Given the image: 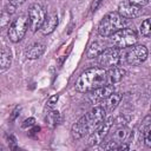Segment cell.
Returning <instances> with one entry per match:
<instances>
[{
	"instance_id": "cell-21",
	"label": "cell",
	"mask_w": 151,
	"mask_h": 151,
	"mask_svg": "<svg viewBox=\"0 0 151 151\" xmlns=\"http://www.w3.org/2000/svg\"><path fill=\"white\" fill-rule=\"evenodd\" d=\"M11 13H8L5 8L0 12V27H6L11 22Z\"/></svg>"
},
{
	"instance_id": "cell-1",
	"label": "cell",
	"mask_w": 151,
	"mask_h": 151,
	"mask_svg": "<svg viewBox=\"0 0 151 151\" xmlns=\"http://www.w3.org/2000/svg\"><path fill=\"white\" fill-rule=\"evenodd\" d=\"M106 117V111L103 106H96L87 113H85L77 123L73 124L71 134L73 139H80L90 133H92Z\"/></svg>"
},
{
	"instance_id": "cell-9",
	"label": "cell",
	"mask_w": 151,
	"mask_h": 151,
	"mask_svg": "<svg viewBox=\"0 0 151 151\" xmlns=\"http://www.w3.org/2000/svg\"><path fill=\"white\" fill-rule=\"evenodd\" d=\"M98 63L99 65L104 67H113L118 65L120 61V50L117 47L112 48H105L99 55H98Z\"/></svg>"
},
{
	"instance_id": "cell-13",
	"label": "cell",
	"mask_w": 151,
	"mask_h": 151,
	"mask_svg": "<svg viewBox=\"0 0 151 151\" xmlns=\"http://www.w3.org/2000/svg\"><path fill=\"white\" fill-rule=\"evenodd\" d=\"M150 131H151V126H150V116L147 114L144 120L142 122L140 125V130H139V134H140V142H143L145 144L146 147H151V137H150Z\"/></svg>"
},
{
	"instance_id": "cell-15",
	"label": "cell",
	"mask_w": 151,
	"mask_h": 151,
	"mask_svg": "<svg viewBox=\"0 0 151 151\" xmlns=\"http://www.w3.org/2000/svg\"><path fill=\"white\" fill-rule=\"evenodd\" d=\"M122 93H117V92H113L112 94H110L109 97H106L104 100H103V107L106 112H112L117 106L118 104L120 103L122 100Z\"/></svg>"
},
{
	"instance_id": "cell-6",
	"label": "cell",
	"mask_w": 151,
	"mask_h": 151,
	"mask_svg": "<svg viewBox=\"0 0 151 151\" xmlns=\"http://www.w3.org/2000/svg\"><path fill=\"white\" fill-rule=\"evenodd\" d=\"M28 15L26 14H21L19 15L17 19H14V21L11 24L9 28H8V38L11 41L13 42H18L20 41L28 28Z\"/></svg>"
},
{
	"instance_id": "cell-4",
	"label": "cell",
	"mask_w": 151,
	"mask_h": 151,
	"mask_svg": "<svg viewBox=\"0 0 151 151\" xmlns=\"http://www.w3.org/2000/svg\"><path fill=\"white\" fill-rule=\"evenodd\" d=\"M130 24L129 19L122 17L118 12L107 13L98 25V33L101 37H111L117 31L127 27Z\"/></svg>"
},
{
	"instance_id": "cell-3",
	"label": "cell",
	"mask_w": 151,
	"mask_h": 151,
	"mask_svg": "<svg viewBox=\"0 0 151 151\" xmlns=\"http://www.w3.org/2000/svg\"><path fill=\"white\" fill-rule=\"evenodd\" d=\"M131 137H133V133L129 131V129L126 127L125 123H118V119H113V124L110 129V131L107 132L106 137L104 138V140L100 143L101 149L104 150H116V147L122 144V143H127L126 140H129Z\"/></svg>"
},
{
	"instance_id": "cell-12",
	"label": "cell",
	"mask_w": 151,
	"mask_h": 151,
	"mask_svg": "<svg viewBox=\"0 0 151 151\" xmlns=\"http://www.w3.org/2000/svg\"><path fill=\"white\" fill-rule=\"evenodd\" d=\"M113 92H116V87L113 85H104V86H100V87H98L96 90L90 91L88 99H90L91 103L101 101L106 97H109L110 94H112Z\"/></svg>"
},
{
	"instance_id": "cell-22",
	"label": "cell",
	"mask_w": 151,
	"mask_h": 151,
	"mask_svg": "<svg viewBox=\"0 0 151 151\" xmlns=\"http://www.w3.org/2000/svg\"><path fill=\"white\" fill-rule=\"evenodd\" d=\"M140 33L144 37H150L151 34V22L150 19H145L140 25Z\"/></svg>"
},
{
	"instance_id": "cell-2",
	"label": "cell",
	"mask_w": 151,
	"mask_h": 151,
	"mask_svg": "<svg viewBox=\"0 0 151 151\" xmlns=\"http://www.w3.org/2000/svg\"><path fill=\"white\" fill-rule=\"evenodd\" d=\"M106 83H107L106 71L103 67H91L84 71L79 76L76 83V90L78 92L85 93L96 90L100 86H104L106 85Z\"/></svg>"
},
{
	"instance_id": "cell-28",
	"label": "cell",
	"mask_w": 151,
	"mask_h": 151,
	"mask_svg": "<svg viewBox=\"0 0 151 151\" xmlns=\"http://www.w3.org/2000/svg\"><path fill=\"white\" fill-rule=\"evenodd\" d=\"M20 110H21V109H20L19 106L14 109V111L12 112V114H11V117H9V120H11V122H14V120H15V118L19 116V112H20Z\"/></svg>"
},
{
	"instance_id": "cell-25",
	"label": "cell",
	"mask_w": 151,
	"mask_h": 151,
	"mask_svg": "<svg viewBox=\"0 0 151 151\" xmlns=\"http://www.w3.org/2000/svg\"><path fill=\"white\" fill-rule=\"evenodd\" d=\"M7 139H8V145H9V149H12V150H15L18 146H17V139H15V137L13 136V134H9V136H7Z\"/></svg>"
},
{
	"instance_id": "cell-30",
	"label": "cell",
	"mask_w": 151,
	"mask_h": 151,
	"mask_svg": "<svg viewBox=\"0 0 151 151\" xmlns=\"http://www.w3.org/2000/svg\"><path fill=\"white\" fill-rule=\"evenodd\" d=\"M26 0H8V4H11V5H13V6H19V5H22L24 2H25Z\"/></svg>"
},
{
	"instance_id": "cell-29",
	"label": "cell",
	"mask_w": 151,
	"mask_h": 151,
	"mask_svg": "<svg viewBox=\"0 0 151 151\" xmlns=\"http://www.w3.org/2000/svg\"><path fill=\"white\" fill-rule=\"evenodd\" d=\"M39 131H40V127H39V126H37V125H33V126H32V129H29L28 134H29V136H35Z\"/></svg>"
},
{
	"instance_id": "cell-7",
	"label": "cell",
	"mask_w": 151,
	"mask_h": 151,
	"mask_svg": "<svg viewBox=\"0 0 151 151\" xmlns=\"http://www.w3.org/2000/svg\"><path fill=\"white\" fill-rule=\"evenodd\" d=\"M47 13L46 9L39 5V4H33L29 9H28V24L29 27L33 32H37L38 29H40L42 22L45 21Z\"/></svg>"
},
{
	"instance_id": "cell-26",
	"label": "cell",
	"mask_w": 151,
	"mask_h": 151,
	"mask_svg": "<svg viewBox=\"0 0 151 151\" xmlns=\"http://www.w3.org/2000/svg\"><path fill=\"white\" fill-rule=\"evenodd\" d=\"M127 1H129V2H131V4H133V5H137V6L142 7V6L147 5L150 0H127Z\"/></svg>"
},
{
	"instance_id": "cell-10",
	"label": "cell",
	"mask_w": 151,
	"mask_h": 151,
	"mask_svg": "<svg viewBox=\"0 0 151 151\" xmlns=\"http://www.w3.org/2000/svg\"><path fill=\"white\" fill-rule=\"evenodd\" d=\"M113 124V118H109L107 120L105 119L92 133H90V138H88V145L93 146V145H98L100 144L104 138L106 137L107 132L110 131L111 126Z\"/></svg>"
},
{
	"instance_id": "cell-27",
	"label": "cell",
	"mask_w": 151,
	"mask_h": 151,
	"mask_svg": "<svg viewBox=\"0 0 151 151\" xmlns=\"http://www.w3.org/2000/svg\"><path fill=\"white\" fill-rule=\"evenodd\" d=\"M103 1H104V0H93V2H92V5H91V11H92V12H96V11L98 9V7L103 4Z\"/></svg>"
},
{
	"instance_id": "cell-8",
	"label": "cell",
	"mask_w": 151,
	"mask_h": 151,
	"mask_svg": "<svg viewBox=\"0 0 151 151\" xmlns=\"http://www.w3.org/2000/svg\"><path fill=\"white\" fill-rule=\"evenodd\" d=\"M147 54L149 51L144 45H132L126 52V63L132 66H138L146 60Z\"/></svg>"
},
{
	"instance_id": "cell-5",
	"label": "cell",
	"mask_w": 151,
	"mask_h": 151,
	"mask_svg": "<svg viewBox=\"0 0 151 151\" xmlns=\"http://www.w3.org/2000/svg\"><path fill=\"white\" fill-rule=\"evenodd\" d=\"M137 40H138V37H137L136 31L132 28H129V27L122 28L111 35L112 45L119 50H123L125 47H130V46L134 45L137 42Z\"/></svg>"
},
{
	"instance_id": "cell-19",
	"label": "cell",
	"mask_w": 151,
	"mask_h": 151,
	"mask_svg": "<svg viewBox=\"0 0 151 151\" xmlns=\"http://www.w3.org/2000/svg\"><path fill=\"white\" fill-rule=\"evenodd\" d=\"M106 74L109 78V83L116 84V83H119L123 79V77L125 76V70L122 67H118L116 65L113 67H110V70H109V72H106Z\"/></svg>"
},
{
	"instance_id": "cell-20",
	"label": "cell",
	"mask_w": 151,
	"mask_h": 151,
	"mask_svg": "<svg viewBox=\"0 0 151 151\" xmlns=\"http://www.w3.org/2000/svg\"><path fill=\"white\" fill-rule=\"evenodd\" d=\"M45 122L48 126L51 127H55L57 125H59L61 123V116L58 111L53 110V109H50V111L46 113L45 116Z\"/></svg>"
},
{
	"instance_id": "cell-14",
	"label": "cell",
	"mask_w": 151,
	"mask_h": 151,
	"mask_svg": "<svg viewBox=\"0 0 151 151\" xmlns=\"http://www.w3.org/2000/svg\"><path fill=\"white\" fill-rule=\"evenodd\" d=\"M58 26V15L57 13H52L50 15H46L45 18V21L42 22L41 27H40V31L44 35H47L50 33H52Z\"/></svg>"
},
{
	"instance_id": "cell-16",
	"label": "cell",
	"mask_w": 151,
	"mask_h": 151,
	"mask_svg": "<svg viewBox=\"0 0 151 151\" xmlns=\"http://www.w3.org/2000/svg\"><path fill=\"white\" fill-rule=\"evenodd\" d=\"M45 50H46V46L42 42H35L26 50L25 55L27 59H38L44 54Z\"/></svg>"
},
{
	"instance_id": "cell-18",
	"label": "cell",
	"mask_w": 151,
	"mask_h": 151,
	"mask_svg": "<svg viewBox=\"0 0 151 151\" xmlns=\"http://www.w3.org/2000/svg\"><path fill=\"white\" fill-rule=\"evenodd\" d=\"M12 64V53L7 48L0 50V73L6 72Z\"/></svg>"
},
{
	"instance_id": "cell-24",
	"label": "cell",
	"mask_w": 151,
	"mask_h": 151,
	"mask_svg": "<svg viewBox=\"0 0 151 151\" xmlns=\"http://www.w3.org/2000/svg\"><path fill=\"white\" fill-rule=\"evenodd\" d=\"M34 123H35V119H34V118H32V117H29V118H27V119H25V120L22 122V124H21V127H22V129L32 127V126L34 125Z\"/></svg>"
},
{
	"instance_id": "cell-17",
	"label": "cell",
	"mask_w": 151,
	"mask_h": 151,
	"mask_svg": "<svg viewBox=\"0 0 151 151\" xmlns=\"http://www.w3.org/2000/svg\"><path fill=\"white\" fill-rule=\"evenodd\" d=\"M106 48V45L104 41L101 40H94L93 42H91V45L88 46L87 51H86V57L88 59H93L97 58L104 50Z\"/></svg>"
},
{
	"instance_id": "cell-11",
	"label": "cell",
	"mask_w": 151,
	"mask_h": 151,
	"mask_svg": "<svg viewBox=\"0 0 151 151\" xmlns=\"http://www.w3.org/2000/svg\"><path fill=\"white\" fill-rule=\"evenodd\" d=\"M118 13L126 18V19H134V18H138L139 15H142L143 11H142V7L137 6V5H133L129 1H122L118 6Z\"/></svg>"
},
{
	"instance_id": "cell-23",
	"label": "cell",
	"mask_w": 151,
	"mask_h": 151,
	"mask_svg": "<svg viewBox=\"0 0 151 151\" xmlns=\"http://www.w3.org/2000/svg\"><path fill=\"white\" fill-rule=\"evenodd\" d=\"M58 99H59V94H54V96L50 97L48 100L46 101V107L47 109H53L55 106V104L58 103Z\"/></svg>"
}]
</instances>
